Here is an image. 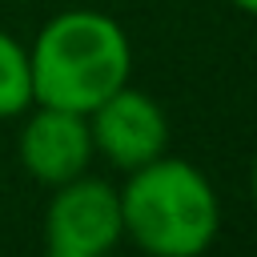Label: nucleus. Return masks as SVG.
<instances>
[{"mask_svg": "<svg viewBox=\"0 0 257 257\" xmlns=\"http://www.w3.org/2000/svg\"><path fill=\"white\" fill-rule=\"evenodd\" d=\"M28 64L32 104L72 108L88 116L104 96L128 84L133 48L112 16L92 8H68L40 28Z\"/></svg>", "mask_w": 257, "mask_h": 257, "instance_id": "1", "label": "nucleus"}, {"mask_svg": "<svg viewBox=\"0 0 257 257\" xmlns=\"http://www.w3.org/2000/svg\"><path fill=\"white\" fill-rule=\"evenodd\" d=\"M124 237L149 257H201L221 229V205L201 169L181 157H157L128 173L120 189Z\"/></svg>", "mask_w": 257, "mask_h": 257, "instance_id": "2", "label": "nucleus"}, {"mask_svg": "<svg viewBox=\"0 0 257 257\" xmlns=\"http://www.w3.org/2000/svg\"><path fill=\"white\" fill-rule=\"evenodd\" d=\"M48 253H108L124 237L120 221V189L100 177H72L56 185V197L44 213Z\"/></svg>", "mask_w": 257, "mask_h": 257, "instance_id": "3", "label": "nucleus"}, {"mask_svg": "<svg viewBox=\"0 0 257 257\" xmlns=\"http://www.w3.org/2000/svg\"><path fill=\"white\" fill-rule=\"evenodd\" d=\"M88 133H92V149L124 173L157 161L169 145V120L161 104L133 84H120L88 112Z\"/></svg>", "mask_w": 257, "mask_h": 257, "instance_id": "4", "label": "nucleus"}, {"mask_svg": "<svg viewBox=\"0 0 257 257\" xmlns=\"http://www.w3.org/2000/svg\"><path fill=\"white\" fill-rule=\"evenodd\" d=\"M92 133L88 116L72 108L36 104V112L20 128V165L44 185H64L80 177L92 161Z\"/></svg>", "mask_w": 257, "mask_h": 257, "instance_id": "5", "label": "nucleus"}, {"mask_svg": "<svg viewBox=\"0 0 257 257\" xmlns=\"http://www.w3.org/2000/svg\"><path fill=\"white\" fill-rule=\"evenodd\" d=\"M32 108V64H28V48L0 32V120L4 116H20Z\"/></svg>", "mask_w": 257, "mask_h": 257, "instance_id": "6", "label": "nucleus"}, {"mask_svg": "<svg viewBox=\"0 0 257 257\" xmlns=\"http://www.w3.org/2000/svg\"><path fill=\"white\" fill-rule=\"evenodd\" d=\"M229 4H237V8L249 12V16H257V0H229Z\"/></svg>", "mask_w": 257, "mask_h": 257, "instance_id": "7", "label": "nucleus"}, {"mask_svg": "<svg viewBox=\"0 0 257 257\" xmlns=\"http://www.w3.org/2000/svg\"><path fill=\"white\" fill-rule=\"evenodd\" d=\"M48 257H88V253H48ZM96 257H108V253H96Z\"/></svg>", "mask_w": 257, "mask_h": 257, "instance_id": "8", "label": "nucleus"}, {"mask_svg": "<svg viewBox=\"0 0 257 257\" xmlns=\"http://www.w3.org/2000/svg\"><path fill=\"white\" fill-rule=\"evenodd\" d=\"M253 201H257V161H253Z\"/></svg>", "mask_w": 257, "mask_h": 257, "instance_id": "9", "label": "nucleus"}]
</instances>
